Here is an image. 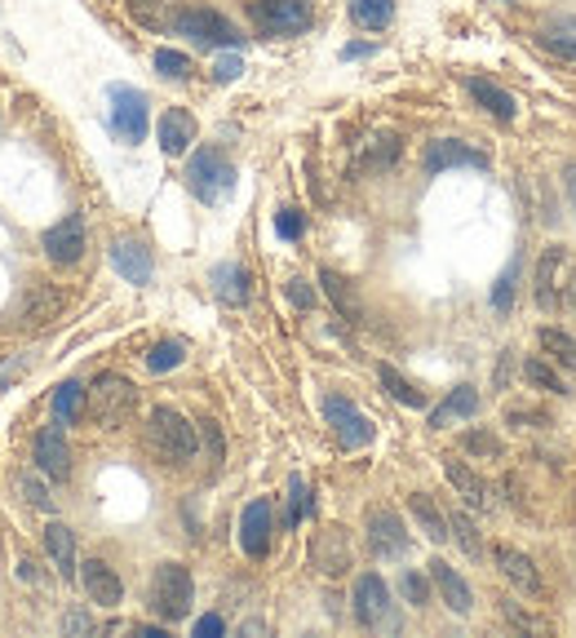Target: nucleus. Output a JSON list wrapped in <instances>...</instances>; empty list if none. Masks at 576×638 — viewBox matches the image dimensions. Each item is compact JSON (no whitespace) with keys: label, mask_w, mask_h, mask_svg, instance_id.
I'll use <instances>...</instances> for the list:
<instances>
[{"label":"nucleus","mask_w":576,"mask_h":638,"mask_svg":"<svg viewBox=\"0 0 576 638\" xmlns=\"http://www.w3.org/2000/svg\"><path fill=\"white\" fill-rule=\"evenodd\" d=\"M147 448L165 462V466H187L200 448V435H195V425L173 412V408H156L147 417Z\"/></svg>","instance_id":"1"},{"label":"nucleus","mask_w":576,"mask_h":638,"mask_svg":"<svg viewBox=\"0 0 576 638\" xmlns=\"http://www.w3.org/2000/svg\"><path fill=\"white\" fill-rule=\"evenodd\" d=\"M187 191L200 204H226L236 195V164H230L226 151H217V147H200L187 164Z\"/></svg>","instance_id":"2"},{"label":"nucleus","mask_w":576,"mask_h":638,"mask_svg":"<svg viewBox=\"0 0 576 638\" xmlns=\"http://www.w3.org/2000/svg\"><path fill=\"white\" fill-rule=\"evenodd\" d=\"M310 23H315L310 0H253V27L267 41H293L310 32Z\"/></svg>","instance_id":"3"},{"label":"nucleus","mask_w":576,"mask_h":638,"mask_svg":"<svg viewBox=\"0 0 576 638\" xmlns=\"http://www.w3.org/2000/svg\"><path fill=\"white\" fill-rule=\"evenodd\" d=\"M106 102H111V134L121 143H143L147 129H151V106H147V93L134 89V84H111L106 89Z\"/></svg>","instance_id":"4"},{"label":"nucleus","mask_w":576,"mask_h":638,"mask_svg":"<svg viewBox=\"0 0 576 638\" xmlns=\"http://www.w3.org/2000/svg\"><path fill=\"white\" fill-rule=\"evenodd\" d=\"M173 32L187 36L195 49H240L245 36L236 32V23L222 19L217 10H182L173 19Z\"/></svg>","instance_id":"5"},{"label":"nucleus","mask_w":576,"mask_h":638,"mask_svg":"<svg viewBox=\"0 0 576 638\" xmlns=\"http://www.w3.org/2000/svg\"><path fill=\"white\" fill-rule=\"evenodd\" d=\"M572 288H576L572 258H567V249L550 244V249L541 253V262H537V306H541L545 315H554V310L567 306V293H572Z\"/></svg>","instance_id":"6"},{"label":"nucleus","mask_w":576,"mask_h":638,"mask_svg":"<svg viewBox=\"0 0 576 638\" xmlns=\"http://www.w3.org/2000/svg\"><path fill=\"white\" fill-rule=\"evenodd\" d=\"M191 599H195V581L182 563H160L156 581H151V607L173 625L191 616Z\"/></svg>","instance_id":"7"},{"label":"nucleus","mask_w":576,"mask_h":638,"mask_svg":"<svg viewBox=\"0 0 576 638\" xmlns=\"http://www.w3.org/2000/svg\"><path fill=\"white\" fill-rule=\"evenodd\" d=\"M324 421H328V431H332V440L346 448V453H355V448H369L373 444V435H377V425L346 399V395H328L324 399Z\"/></svg>","instance_id":"8"},{"label":"nucleus","mask_w":576,"mask_h":638,"mask_svg":"<svg viewBox=\"0 0 576 638\" xmlns=\"http://www.w3.org/2000/svg\"><path fill=\"white\" fill-rule=\"evenodd\" d=\"M134 403H138V390H134L129 377H121V373L93 377V386H89V408H93V417H98L102 425H121V421L134 412Z\"/></svg>","instance_id":"9"},{"label":"nucleus","mask_w":576,"mask_h":638,"mask_svg":"<svg viewBox=\"0 0 576 638\" xmlns=\"http://www.w3.org/2000/svg\"><path fill=\"white\" fill-rule=\"evenodd\" d=\"M351 603H355V620L369 625V629H395V625H399V620H395V603H391V585H386L377 572L355 577Z\"/></svg>","instance_id":"10"},{"label":"nucleus","mask_w":576,"mask_h":638,"mask_svg":"<svg viewBox=\"0 0 576 638\" xmlns=\"http://www.w3.org/2000/svg\"><path fill=\"white\" fill-rule=\"evenodd\" d=\"M493 160H488V151H479V147H471V143H461V138H434L426 151H421V169L430 173V178H439V173H448V169H488Z\"/></svg>","instance_id":"11"},{"label":"nucleus","mask_w":576,"mask_h":638,"mask_svg":"<svg viewBox=\"0 0 576 638\" xmlns=\"http://www.w3.org/2000/svg\"><path fill=\"white\" fill-rule=\"evenodd\" d=\"M84 240H89L84 218H80V213H67L63 223H54V227L41 236V249H45L49 262H58V266H76V262L84 258Z\"/></svg>","instance_id":"12"},{"label":"nucleus","mask_w":576,"mask_h":638,"mask_svg":"<svg viewBox=\"0 0 576 638\" xmlns=\"http://www.w3.org/2000/svg\"><path fill=\"white\" fill-rule=\"evenodd\" d=\"M271 532H275V510L267 497L249 501L245 514H240V546L249 559H267L271 555Z\"/></svg>","instance_id":"13"},{"label":"nucleus","mask_w":576,"mask_h":638,"mask_svg":"<svg viewBox=\"0 0 576 638\" xmlns=\"http://www.w3.org/2000/svg\"><path fill=\"white\" fill-rule=\"evenodd\" d=\"M369 546L377 559H404L408 555V532H404V519L386 505L369 510Z\"/></svg>","instance_id":"14"},{"label":"nucleus","mask_w":576,"mask_h":638,"mask_svg":"<svg viewBox=\"0 0 576 638\" xmlns=\"http://www.w3.org/2000/svg\"><path fill=\"white\" fill-rule=\"evenodd\" d=\"M32 462L49 479H67L71 475V448H67L63 425H45V431L32 440Z\"/></svg>","instance_id":"15"},{"label":"nucleus","mask_w":576,"mask_h":638,"mask_svg":"<svg viewBox=\"0 0 576 638\" xmlns=\"http://www.w3.org/2000/svg\"><path fill=\"white\" fill-rule=\"evenodd\" d=\"M111 266L121 271V280H129V284H151V275H156V262H151V249L143 244V240H134V236H125V240H111Z\"/></svg>","instance_id":"16"},{"label":"nucleus","mask_w":576,"mask_h":638,"mask_svg":"<svg viewBox=\"0 0 576 638\" xmlns=\"http://www.w3.org/2000/svg\"><path fill=\"white\" fill-rule=\"evenodd\" d=\"M80 585H84V594H89L93 607H121V603H125L121 577H115L102 559H84V563H80Z\"/></svg>","instance_id":"17"},{"label":"nucleus","mask_w":576,"mask_h":638,"mask_svg":"<svg viewBox=\"0 0 576 638\" xmlns=\"http://www.w3.org/2000/svg\"><path fill=\"white\" fill-rule=\"evenodd\" d=\"M430 581H434L439 599H443L456 616H471V612H475V594H471V585L461 581L456 568H448V559H430Z\"/></svg>","instance_id":"18"},{"label":"nucleus","mask_w":576,"mask_h":638,"mask_svg":"<svg viewBox=\"0 0 576 638\" xmlns=\"http://www.w3.org/2000/svg\"><path fill=\"white\" fill-rule=\"evenodd\" d=\"M310 559L324 577H341L346 568H351V546H346V532L341 527H324L315 546H310Z\"/></svg>","instance_id":"19"},{"label":"nucleus","mask_w":576,"mask_h":638,"mask_svg":"<svg viewBox=\"0 0 576 638\" xmlns=\"http://www.w3.org/2000/svg\"><path fill=\"white\" fill-rule=\"evenodd\" d=\"M156 138H160V151L165 156H187L191 143H195V116L182 112V106H169L156 125Z\"/></svg>","instance_id":"20"},{"label":"nucleus","mask_w":576,"mask_h":638,"mask_svg":"<svg viewBox=\"0 0 576 638\" xmlns=\"http://www.w3.org/2000/svg\"><path fill=\"white\" fill-rule=\"evenodd\" d=\"M466 93L484 106V112L493 116V121H501V125H510L515 116H519V106H515V98H510V89H501L497 80H484V76H471L466 80Z\"/></svg>","instance_id":"21"},{"label":"nucleus","mask_w":576,"mask_h":638,"mask_svg":"<svg viewBox=\"0 0 576 638\" xmlns=\"http://www.w3.org/2000/svg\"><path fill=\"white\" fill-rule=\"evenodd\" d=\"M45 555H49V563L58 568V577L63 581H76V532L67 527V523H58V519H49V527H45Z\"/></svg>","instance_id":"22"},{"label":"nucleus","mask_w":576,"mask_h":638,"mask_svg":"<svg viewBox=\"0 0 576 638\" xmlns=\"http://www.w3.org/2000/svg\"><path fill=\"white\" fill-rule=\"evenodd\" d=\"M537 41H541V49H550L554 58L576 62V14H554V19H545L541 32H537Z\"/></svg>","instance_id":"23"},{"label":"nucleus","mask_w":576,"mask_h":638,"mask_svg":"<svg viewBox=\"0 0 576 638\" xmlns=\"http://www.w3.org/2000/svg\"><path fill=\"white\" fill-rule=\"evenodd\" d=\"M497 568H501V577H506L515 590H523V594H537V590H541V577H537V568H532V559H528L523 550L497 546Z\"/></svg>","instance_id":"24"},{"label":"nucleus","mask_w":576,"mask_h":638,"mask_svg":"<svg viewBox=\"0 0 576 638\" xmlns=\"http://www.w3.org/2000/svg\"><path fill=\"white\" fill-rule=\"evenodd\" d=\"M208 284H213L217 301H226V306H245V301H249V271H245V266H236V262H222V266H213Z\"/></svg>","instance_id":"25"},{"label":"nucleus","mask_w":576,"mask_h":638,"mask_svg":"<svg viewBox=\"0 0 576 638\" xmlns=\"http://www.w3.org/2000/svg\"><path fill=\"white\" fill-rule=\"evenodd\" d=\"M479 403H484V399H479L475 386H456V390H452V395L430 412V431H443L448 421H461V417H475Z\"/></svg>","instance_id":"26"},{"label":"nucleus","mask_w":576,"mask_h":638,"mask_svg":"<svg viewBox=\"0 0 576 638\" xmlns=\"http://www.w3.org/2000/svg\"><path fill=\"white\" fill-rule=\"evenodd\" d=\"M443 475H448V483L466 497V505H475V510H484L488 505V483L466 466V462H443Z\"/></svg>","instance_id":"27"},{"label":"nucleus","mask_w":576,"mask_h":638,"mask_svg":"<svg viewBox=\"0 0 576 638\" xmlns=\"http://www.w3.org/2000/svg\"><path fill=\"white\" fill-rule=\"evenodd\" d=\"M408 510H413V519H417V527L426 532V537H430L434 546H443V542L452 537V532H448L452 523H448V519H443V514L434 510V501H430L426 492H413V497H408Z\"/></svg>","instance_id":"28"},{"label":"nucleus","mask_w":576,"mask_h":638,"mask_svg":"<svg viewBox=\"0 0 576 638\" xmlns=\"http://www.w3.org/2000/svg\"><path fill=\"white\" fill-rule=\"evenodd\" d=\"M351 23L360 32H386L395 23V0H351Z\"/></svg>","instance_id":"29"},{"label":"nucleus","mask_w":576,"mask_h":638,"mask_svg":"<svg viewBox=\"0 0 576 638\" xmlns=\"http://www.w3.org/2000/svg\"><path fill=\"white\" fill-rule=\"evenodd\" d=\"M84 403H89V390L80 381H63L54 390V421L58 425H76L84 417Z\"/></svg>","instance_id":"30"},{"label":"nucleus","mask_w":576,"mask_h":638,"mask_svg":"<svg viewBox=\"0 0 576 638\" xmlns=\"http://www.w3.org/2000/svg\"><path fill=\"white\" fill-rule=\"evenodd\" d=\"M519 271H523V258L515 253V258L506 262V271L497 275V284H493V310H497V315H510V310H515V288H519Z\"/></svg>","instance_id":"31"},{"label":"nucleus","mask_w":576,"mask_h":638,"mask_svg":"<svg viewBox=\"0 0 576 638\" xmlns=\"http://www.w3.org/2000/svg\"><path fill=\"white\" fill-rule=\"evenodd\" d=\"M319 284H324V293L332 297V306L346 315V319H360V301H355V288L346 284L337 271H319Z\"/></svg>","instance_id":"32"},{"label":"nucleus","mask_w":576,"mask_h":638,"mask_svg":"<svg viewBox=\"0 0 576 638\" xmlns=\"http://www.w3.org/2000/svg\"><path fill=\"white\" fill-rule=\"evenodd\" d=\"M377 377H382V386L391 390V399H395V403H404V408H426V395H421L408 377H399L391 364H377Z\"/></svg>","instance_id":"33"},{"label":"nucleus","mask_w":576,"mask_h":638,"mask_svg":"<svg viewBox=\"0 0 576 638\" xmlns=\"http://www.w3.org/2000/svg\"><path fill=\"white\" fill-rule=\"evenodd\" d=\"M537 342H541V351L554 355L567 373H576V338H572V333H563V329H541Z\"/></svg>","instance_id":"34"},{"label":"nucleus","mask_w":576,"mask_h":638,"mask_svg":"<svg viewBox=\"0 0 576 638\" xmlns=\"http://www.w3.org/2000/svg\"><path fill=\"white\" fill-rule=\"evenodd\" d=\"M182 360H187V346H182L178 338H169V342H156V346H151L147 368H151V373H169V368H178Z\"/></svg>","instance_id":"35"},{"label":"nucleus","mask_w":576,"mask_h":638,"mask_svg":"<svg viewBox=\"0 0 576 638\" xmlns=\"http://www.w3.org/2000/svg\"><path fill=\"white\" fill-rule=\"evenodd\" d=\"M151 62H156V71H160L165 80H191V71H195V67H191V58H187V54H178V49H156V58H151Z\"/></svg>","instance_id":"36"},{"label":"nucleus","mask_w":576,"mask_h":638,"mask_svg":"<svg viewBox=\"0 0 576 638\" xmlns=\"http://www.w3.org/2000/svg\"><path fill=\"white\" fill-rule=\"evenodd\" d=\"M306 514H310V488H306L302 475H293V479H289V514H284V523L297 527Z\"/></svg>","instance_id":"37"},{"label":"nucleus","mask_w":576,"mask_h":638,"mask_svg":"<svg viewBox=\"0 0 576 638\" xmlns=\"http://www.w3.org/2000/svg\"><path fill=\"white\" fill-rule=\"evenodd\" d=\"M523 377L532 381V386H541V390H550V395H567V386H563V377L545 364V360H528L523 364Z\"/></svg>","instance_id":"38"},{"label":"nucleus","mask_w":576,"mask_h":638,"mask_svg":"<svg viewBox=\"0 0 576 638\" xmlns=\"http://www.w3.org/2000/svg\"><path fill=\"white\" fill-rule=\"evenodd\" d=\"M448 523H452V537L461 542V550H466L471 559H484V546H479V532H475V523H471L466 514H452Z\"/></svg>","instance_id":"39"},{"label":"nucleus","mask_w":576,"mask_h":638,"mask_svg":"<svg viewBox=\"0 0 576 638\" xmlns=\"http://www.w3.org/2000/svg\"><path fill=\"white\" fill-rule=\"evenodd\" d=\"M430 585H434V581H426V577H417V572H404V577H399V594H404L413 607H426V603H430Z\"/></svg>","instance_id":"40"},{"label":"nucleus","mask_w":576,"mask_h":638,"mask_svg":"<svg viewBox=\"0 0 576 638\" xmlns=\"http://www.w3.org/2000/svg\"><path fill=\"white\" fill-rule=\"evenodd\" d=\"M275 236L280 240H302L306 236V218H302L297 208H280L275 213Z\"/></svg>","instance_id":"41"},{"label":"nucleus","mask_w":576,"mask_h":638,"mask_svg":"<svg viewBox=\"0 0 576 638\" xmlns=\"http://www.w3.org/2000/svg\"><path fill=\"white\" fill-rule=\"evenodd\" d=\"M19 488H23V497L36 505V510H45V514H54V497H49V488L36 479V475H23L19 479Z\"/></svg>","instance_id":"42"},{"label":"nucleus","mask_w":576,"mask_h":638,"mask_svg":"<svg viewBox=\"0 0 576 638\" xmlns=\"http://www.w3.org/2000/svg\"><path fill=\"white\" fill-rule=\"evenodd\" d=\"M245 76V58L240 54H222L217 62H213V80L217 84H230V80H240Z\"/></svg>","instance_id":"43"},{"label":"nucleus","mask_w":576,"mask_h":638,"mask_svg":"<svg viewBox=\"0 0 576 638\" xmlns=\"http://www.w3.org/2000/svg\"><path fill=\"white\" fill-rule=\"evenodd\" d=\"M289 301L302 306V310H310V306H315V288H310L306 280H289Z\"/></svg>","instance_id":"44"},{"label":"nucleus","mask_w":576,"mask_h":638,"mask_svg":"<svg viewBox=\"0 0 576 638\" xmlns=\"http://www.w3.org/2000/svg\"><path fill=\"white\" fill-rule=\"evenodd\" d=\"M466 448H471V453H488V457H497V453H501V444H497L488 431H475V435H466Z\"/></svg>","instance_id":"45"},{"label":"nucleus","mask_w":576,"mask_h":638,"mask_svg":"<svg viewBox=\"0 0 576 638\" xmlns=\"http://www.w3.org/2000/svg\"><path fill=\"white\" fill-rule=\"evenodd\" d=\"M217 634H226V620H222V616L208 612V616L195 620V638H217Z\"/></svg>","instance_id":"46"},{"label":"nucleus","mask_w":576,"mask_h":638,"mask_svg":"<svg viewBox=\"0 0 576 638\" xmlns=\"http://www.w3.org/2000/svg\"><path fill=\"white\" fill-rule=\"evenodd\" d=\"M200 435L208 440V457H213V466L222 462V435H217V425L213 421H200Z\"/></svg>","instance_id":"47"},{"label":"nucleus","mask_w":576,"mask_h":638,"mask_svg":"<svg viewBox=\"0 0 576 638\" xmlns=\"http://www.w3.org/2000/svg\"><path fill=\"white\" fill-rule=\"evenodd\" d=\"M63 629H67V634H93V620H89L84 612H67V620H63Z\"/></svg>","instance_id":"48"},{"label":"nucleus","mask_w":576,"mask_h":638,"mask_svg":"<svg viewBox=\"0 0 576 638\" xmlns=\"http://www.w3.org/2000/svg\"><path fill=\"white\" fill-rule=\"evenodd\" d=\"M501 612H506V620H510V625H519V629H537V620H532L528 612H519L515 603H501Z\"/></svg>","instance_id":"49"},{"label":"nucleus","mask_w":576,"mask_h":638,"mask_svg":"<svg viewBox=\"0 0 576 638\" xmlns=\"http://www.w3.org/2000/svg\"><path fill=\"white\" fill-rule=\"evenodd\" d=\"M377 45H369V41H360V45H346L341 49V58H364V54H373Z\"/></svg>","instance_id":"50"},{"label":"nucleus","mask_w":576,"mask_h":638,"mask_svg":"<svg viewBox=\"0 0 576 638\" xmlns=\"http://www.w3.org/2000/svg\"><path fill=\"white\" fill-rule=\"evenodd\" d=\"M501 5H510V0H501Z\"/></svg>","instance_id":"51"}]
</instances>
